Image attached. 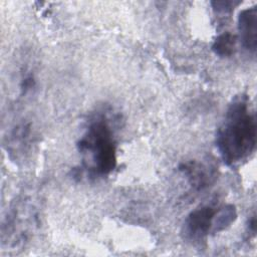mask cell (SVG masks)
<instances>
[{
    "mask_svg": "<svg viewBox=\"0 0 257 257\" xmlns=\"http://www.w3.org/2000/svg\"><path fill=\"white\" fill-rule=\"evenodd\" d=\"M256 117L245 95L230 103L216 136V146L227 166L247 159L256 147Z\"/></svg>",
    "mask_w": 257,
    "mask_h": 257,
    "instance_id": "1",
    "label": "cell"
},
{
    "mask_svg": "<svg viewBox=\"0 0 257 257\" xmlns=\"http://www.w3.org/2000/svg\"><path fill=\"white\" fill-rule=\"evenodd\" d=\"M83 166L92 176L103 177L116 166V148L113 132L106 116L96 114L88 120L87 127L77 143Z\"/></svg>",
    "mask_w": 257,
    "mask_h": 257,
    "instance_id": "2",
    "label": "cell"
},
{
    "mask_svg": "<svg viewBox=\"0 0 257 257\" xmlns=\"http://www.w3.org/2000/svg\"><path fill=\"white\" fill-rule=\"evenodd\" d=\"M217 209L215 204H208L192 211L184 223L185 238L189 241H200L212 232Z\"/></svg>",
    "mask_w": 257,
    "mask_h": 257,
    "instance_id": "3",
    "label": "cell"
},
{
    "mask_svg": "<svg viewBox=\"0 0 257 257\" xmlns=\"http://www.w3.org/2000/svg\"><path fill=\"white\" fill-rule=\"evenodd\" d=\"M238 31L243 47L255 53L257 48V8L252 6L239 13Z\"/></svg>",
    "mask_w": 257,
    "mask_h": 257,
    "instance_id": "4",
    "label": "cell"
},
{
    "mask_svg": "<svg viewBox=\"0 0 257 257\" xmlns=\"http://www.w3.org/2000/svg\"><path fill=\"white\" fill-rule=\"evenodd\" d=\"M180 171L187 177L190 185L197 191L207 188L215 179V169L210 165L192 161L184 163Z\"/></svg>",
    "mask_w": 257,
    "mask_h": 257,
    "instance_id": "5",
    "label": "cell"
},
{
    "mask_svg": "<svg viewBox=\"0 0 257 257\" xmlns=\"http://www.w3.org/2000/svg\"><path fill=\"white\" fill-rule=\"evenodd\" d=\"M236 209L233 205H225L222 207H218L214 222L212 233H217L223 231L227 227H229L236 219Z\"/></svg>",
    "mask_w": 257,
    "mask_h": 257,
    "instance_id": "6",
    "label": "cell"
},
{
    "mask_svg": "<svg viewBox=\"0 0 257 257\" xmlns=\"http://www.w3.org/2000/svg\"><path fill=\"white\" fill-rule=\"evenodd\" d=\"M236 40V35L230 32H224L215 39L212 50L220 57H229L235 52Z\"/></svg>",
    "mask_w": 257,
    "mask_h": 257,
    "instance_id": "7",
    "label": "cell"
},
{
    "mask_svg": "<svg viewBox=\"0 0 257 257\" xmlns=\"http://www.w3.org/2000/svg\"><path fill=\"white\" fill-rule=\"evenodd\" d=\"M239 2H232V1H213L212 5L215 11L219 13H229L232 11L233 7L237 5Z\"/></svg>",
    "mask_w": 257,
    "mask_h": 257,
    "instance_id": "8",
    "label": "cell"
}]
</instances>
